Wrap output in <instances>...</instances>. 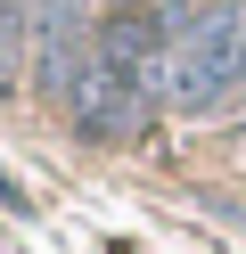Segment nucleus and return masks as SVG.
<instances>
[{
  "label": "nucleus",
  "instance_id": "obj_1",
  "mask_svg": "<svg viewBox=\"0 0 246 254\" xmlns=\"http://www.w3.org/2000/svg\"><path fill=\"white\" fill-rule=\"evenodd\" d=\"M238 82H246V0H222V8H205V17L172 41V58H164V99H172L180 115H213L222 99H238Z\"/></svg>",
  "mask_w": 246,
  "mask_h": 254
},
{
  "label": "nucleus",
  "instance_id": "obj_2",
  "mask_svg": "<svg viewBox=\"0 0 246 254\" xmlns=\"http://www.w3.org/2000/svg\"><path fill=\"white\" fill-rule=\"evenodd\" d=\"M25 41H33V25H25V8L16 0H0V90L25 74Z\"/></svg>",
  "mask_w": 246,
  "mask_h": 254
},
{
  "label": "nucleus",
  "instance_id": "obj_3",
  "mask_svg": "<svg viewBox=\"0 0 246 254\" xmlns=\"http://www.w3.org/2000/svg\"><path fill=\"white\" fill-rule=\"evenodd\" d=\"M238 90H246V82H238Z\"/></svg>",
  "mask_w": 246,
  "mask_h": 254
}]
</instances>
